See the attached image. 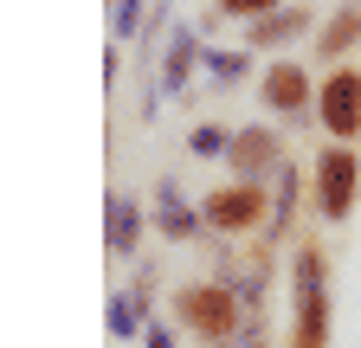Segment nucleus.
<instances>
[{
    "mask_svg": "<svg viewBox=\"0 0 361 348\" xmlns=\"http://www.w3.org/2000/svg\"><path fill=\"white\" fill-rule=\"evenodd\" d=\"M329 342V265L323 245L303 239L297 245V323H290V348H323Z\"/></svg>",
    "mask_w": 361,
    "mask_h": 348,
    "instance_id": "obj_1",
    "label": "nucleus"
},
{
    "mask_svg": "<svg viewBox=\"0 0 361 348\" xmlns=\"http://www.w3.org/2000/svg\"><path fill=\"white\" fill-rule=\"evenodd\" d=\"M174 316L188 323L200 342H226V335H239V297L226 284H188L174 297Z\"/></svg>",
    "mask_w": 361,
    "mask_h": 348,
    "instance_id": "obj_2",
    "label": "nucleus"
},
{
    "mask_svg": "<svg viewBox=\"0 0 361 348\" xmlns=\"http://www.w3.org/2000/svg\"><path fill=\"white\" fill-rule=\"evenodd\" d=\"M316 116L336 142H355L361 136V65H336L316 91Z\"/></svg>",
    "mask_w": 361,
    "mask_h": 348,
    "instance_id": "obj_3",
    "label": "nucleus"
},
{
    "mask_svg": "<svg viewBox=\"0 0 361 348\" xmlns=\"http://www.w3.org/2000/svg\"><path fill=\"white\" fill-rule=\"evenodd\" d=\"M355 187H361V161H355L348 142H336V149L316 155V213H323V220H348Z\"/></svg>",
    "mask_w": 361,
    "mask_h": 348,
    "instance_id": "obj_4",
    "label": "nucleus"
},
{
    "mask_svg": "<svg viewBox=\"0 0 361 348\" xmlns=\"http://www.w3.org/2000/svg\"><path fill=\"white\" fill-rule=\"evenodd\" d=\"M264 181H239V187H213L207 194V206H200V220L213 226V232H245V226H258L264 220Z\"/></svg>",
    "mask_w": 361,
    "mask_h": 348,
    "instance_id": "obj_5",
    "label": "nucleus"
},
{
    "mask_svg": "<svg viewBox=\"0 0 361 348\" xmlns=\"http://www.w3.org/2000/svg\"><path fill=\"white\" fill-rule=\"evenodd\" d=\"M258 97H264V110H278V116H297V110L316 104L310 71H303L297 58H271V71H264V84H258Z\"/></svg>",
    "mask_w": 361,
    "mask_h": 348,
    "instance_id": "obj_6",
    "label": "nucleus"
},
{
    "mask_svg": "<svg viewBox=\"0 0 361 348\" xmlns=\"http://www.w3.org/2000/svg\"><path fill=\"white\" fill-rule=\"evenodd\" d=\"M226 161H233V174H239V181H264V174L278 168V136H271L264 123H252V129H239V136H233Z\"/></svg>",
    "mask_w": 361,
    "mask_h": 348,
    "instance_id": "obj_7",
    "label": "nucleus"
},
{
    "mask_svg": "<svg viewBox=\"0 0 361 348\" xmlns=\"http://www.w3.org/2000/svg\"><path fill=\"white\" fill-rule=\"evenodd\" d=\"M297 32H310V13L303 7H290V0H284V7H271V13H258L252 20V46H284V39H297Z\"/></svg>",
    "mask_w": 361,
    "mask_h": 348,
    "instance_id": "obj_8",
    "label": "nucleus"
},
{
    "mask_svg": "<svg viewBox=\"0 0 361 348\" xmlns=\"http://www.w3.org/2000/svg\"><path fill=\"white\" fill-rule=\"evenodd\" d=\"M348 46H361V7H355V0L342 13H329V26L316 32V58H342Z\"/></svg>",
    "mask_w": 361,
    "mask_h": 348,
    "instance_id": "obj_9",
    "label": "nucleus"
},
{
    "mask_svg": "<svg viewBox=\"0 0 361 348\" xmlns=\"http://www.w3.org/2000/svg\"><path fill=\"white\" fill-rule=\"evenodd\" d=\"M155 226H161L168 239H194L207 220H200V213H188V200H180V194H174V181H168V187H161V206H155Z\"/></svg>",
    "mask_w": 361,
    "mask_h": 348,
    "instance_id": "obj_10",
    "label": "nucleus"
},
{
    "mask_svg": "<svg viewBox=\"0 0 361 348\" xmlns=\"http://www.w3.org/2000/svg\"><path fill=\"white\" fill-rule=\"evenodd\" d=\"M135 232H142V213H135V200H110V213H104V239H110V251H129Z\"/></svg>",
    "mask_w": 361,
    "mask_h": 348,
    "instance_id": "obj_11",
    "label": "nucleus"
},
{
    "mask_svg": "<svg viewBox=\"0 0 361 348\" xmlns=\"http://www.w3.org/2000/svg\"><path fill=\"white\" fill-rule=\"evenodd\" d=\"M290 200H297V174L278 168V213H271V232H284V226H290Z\"/></svg>",
    "mask_w": 361,
    "mask_h": 348,
    "instance_id": "obj_12",
    "label": "nucleus"
},
{
    "mask_svg": "<svg viewBox=\"0 0 361 348\" xmlns=\"http://www.w3.org/2000/svg\"><path fill=\"white\" fill-rule=\"evenodd\" d=\"M188 149H194V155H226V149H233V136H226V129H213V123H200L194 136H188Z\"/></svg>",
    "mask_w": 361,
    "mask_h": 348,
    "instance_id": "obj_13",
    "label": "nucleus"
},
{
    "mask_svg": "<svg viewBox=\"0 0 361 348\" xmlns=\"http://www.w3.org/2000/svg\"><path fill=\"white\" fill-rule=\"evenodd\" d=\"M271 7H284V0H219L213 20H219V13H226V20H258V13H271Z\"/></svg>",
    "mask_w": 361,
    "mask_h": 348,
    "instance_id": "obj_14",
    "label": "nucleus"
},
{
    "mask_svg": "<svg viewBox=\"0 0 361 348\" xmlns=\"http://www.w3.org/2000/svg\"><path fill=\"white\" fill-rule=\"evenodd\" d=\"M188 58H194V39H174V52H168V91H180V77H188Z\"/></svg>",
    "mask_w": 361,
    "mask_h": 348,
    "instance_id": "obj_15",
    "label": "nucleus"
},
{
    "mask_svg": "<svg viewBox=\"0 0 361 348\" xmlns=\"http://www.w3.org/2000/svg\"><path fill=\"white\" fill-rule=\"evenodd\" d=\"M207 71H213L219 84H233V77L245 71V52H207Z\"/></svg>",
    "mask_w": 361,
    "mask_h": 348,
    "instance_id": "obj_16",
    "label": "nucleus"
},
{
    "mask_svg": "<svg viewBox=\"0 0 361 348\" xmlns=\"http://www.w3.org/2000/svg\"><path fill=\"white\" fill-rule=\"evenodd\" d=\"M110 329H116V335H135V303H129V297L110 303Z\"/></svg>",
    "mask_w": 361,
    "mask_h": 348,
    "instance_id": "obj_17",
    "label": "nucleus"
},
{
    "mask_svg": "<svg viewBox=\"0 0 361 348\" xmlns=\"http://www.w3.org/2000/svg\"><path fill=\"white\" fill-rule=\"evenodd\" d=\"M135 7H142V0H123L116 7V32H135Z\"/></svg>",
    "mask_w": 361,
    "mask_h": 348,
    "instance_id": "obj_18",
    "label": "nucleus"
},
{
    "mask_svg": "<svg viewBox=\"0 0 361 348\" xmlns=\"http://www.w3.org/2000/svg\"><path fill=\"white\" fill-rule=\"evenodd\" d=\"M149 348H174V335L168 329H149Z\"/></svg>",
    "mask_w": 361,
    "mask_h": 348,
    "instance_id": "obj_19",
    "label": "nucleus"
}]
</instances>
